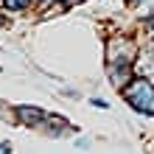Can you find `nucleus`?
Segmentation results:
<instances>
[{
  "label": "nucleus",
  "mask_w": 154,
  "mask_h": 154,
  "mask_svg": "<svg viewBox=\"0 0 154 154\" xmlns=\"http://www.w3.org/2000/svg\"><path fill=\"white\" fill-rule=\"evenodd\" d=\"M123 101L132 106L134 112L140 115H154V81L143 79V76H134L129 84L121 90Z\"/></svg>",
  "instance_id": "obj_1"
},
{
  "label": "nucleus",
  "mask_w": 154,
  "mask_h": 154,
  "mask_svg": "<svg viewBox=\"0 0 154 154\" xmlns=\"http://www.w3.org/2000/svg\"><path fill=\"white\" fill-rule=\"evenodd\" d=\"M140 42H134L129 34H115L106 39V65H134Z\"/></svg>",
  "instance_id": "obj_2"
},
{
  "label": "nucleus",
  "mask_w": 154,
  "mask_h": 154,
  "mask_svg": "<svg viewBox=\"0 0 154 154\" xmlns=\"http://www.w3.org/2000/svg\"><path fill=\"white\" fill-rule=\"evenodd\" d=\"M134 76H143V79H149L154 81V42L146 39L137 48V59H134Z\"/></svg>",
  "instance_id": "obj_3"
},
{
  "label": "nucleus",
  "mask_w": 154,
  "mask_h": 154,
  "mask_svg": "<svg viewBox=\"0 0 154 154\" xmlns=\"http://www.w3.org/2000/svg\"><path fill=\"white\" fill-rule=\"evenodd\" d=\"M14 118L20 121V126H34V129H39V126L48 121V115H45L39 106H31V104L14 106Z\"/></svg>",
  "instance_id": "obj_4"
},
{
  "label": "nucleus",
  "mask_w": 154,
  "mask_h": 154,
  "mask_svg": "<svg viewBox=\"0 0 154 154\" xmlns=\"http://www.w3.org/2000/svg\"><path fill=\"white\" fill-rule=\"evenodd\" d=\"M106 79H109V84L121 93V90L134 79V67L132 65H106Z\"/></svg>",
  "instance_id": "obj_5"
},
{
  "label": "nucleus",
  "mask_w": 154,
  "mask_h": 154,
  "mask_svg": "<svg viewBox=\"0 0 154 154\" xmlns=\"http://www.w3.org/2000/svg\"><path fill=\"white\" fill-rule=\"evenodd\" d=\"M0 6L6 11H25V8L34 6V0H0Z\"/></svg>",
  "instance_id": "obj_6"
},
{
  "label": "nucleus",
  "mask_w": 154,
  "mask_h": 154,
  "mask_svg": "<svg viewBox=\"0 0 154 154\" xmlns=\"http://www.w3.org/2000/svg\"><path fill=\"white\" fill-rule=\"evenodd\" d=\"M143 28H146V34H149V39L154 42V14H149L146 20H143Z\"/></svg>",
  "instance_id": "obj_7"
},
{
  "label": "nucleus",
  "mask_w": 154,
  "mask_h": 154,
  "mask_svg": "<svg viewBox=\"0 0 154 154\" xmlns=\"http://www.w3.org/2000/svg\"><path fill=\"white\" fill-rule=\"evenodd\" d=\"M90 104H93L95 109H109V104H106L104 98H90Z\"/></svg>",
  "instance_id": "obj_8"
},
{
  "label": "nucleus",
  "mask_w": 154,
  "mask_h": 154,
  "mask_svg": "<svg viewBox=\"0 0 154 154\" xmlns=\"http://www.w3.org/2000/svg\"><path fill=\"white\" fill-rule=\"evenodd\" d=\"M14 149H11V143H0V154H11Z\"/></svg>",
  "instance_id": "obj_9"
},
{
  "label": "nucleus",
  "mask_w": 154,
  "mask_h": 154,
  "mask_svg": "<svg viewBox=\"0 0 154 154\" xmlns=\"http://www.w3.org/2000/svg\"><path fill=\"white\" fill-rule=\"evenodd\" d=\"M0 25H6V17H3V14H0Z\"/></svg>",
  "instance_id": "obj_10"
},
{
  "label": "nucleus",
  "mask_w": 154,
  "mask_h": 154,
  "mask_svg": "<svg viewBox=\"0 0 154 154\" xmlns=\"http://www.w3.org/2000/svg\"><path fill=\"white\" fill-rule=\"evenodd\" d=\"M151 118H154V115H151Z\"/></svg>",
  "instance_id": "obj_11"
}]
</instances>
